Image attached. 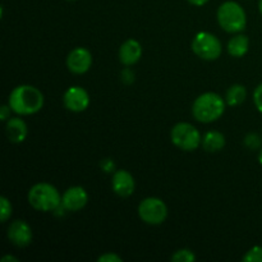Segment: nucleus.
I'll list each match as a JSON object with an SVG mask.
<instances>
[{
	"instance_id": "1",
	"label": "nucleus",
	"mask_w": 262,
	"mask_h": 262,
	"mask_svg": "<svg viewBox=\"0 0 262 262\" xmlns=\"http://www.w3.org/2000/svg\"><path fill=\"white\" fill-rule=\"evenodd\" d=\"M8 104L13 113L20 117L33 115L40 112L45 104L43 94L32 84H19L14 87L8 97Z\"/></svg>"
},
{
	"instance_id": "2",
	"label": "nucleus",
	"mask_w": 262,
	"mask_h": 262,
	"mask_svg": "<svg viewBox=\"0 0 262 262\" xmlns=\"http://www.w3.org/2000/svg\"><path fill=\"white\" fill-rule=\"evenodd\" d=\"M225 105H227L225 99H223L219 94L205 92L193 101L192 114L197 122L209 124L222 118L225 112Z\"/></svg>"
},
{
	"instance_id": "3",
	"label": "nucleus",
	"mask_w": 262,
	"mask_h": 262,
	"mask_svg": "<svg viewBox=\"0 0 262 262\" xmlns=\"http://www.w3.org/2000/svg\"><path fill=\"white\" fill-rule=\"evenodd\" d=\"M28 204L37 211H55L61 205V194L55 186L46 182L36 183L28 191Z\"/></svg>"
},
{
	"instance_id": "4",
	"label": "nucleus",
	"mask_w": 262,
	"mask_h": 262,
	"mask_svg": "<svg viewBox=\"0 0 262 262\" xmlns=\"http://www.w3.org/2000/svg\"><path fill=\"white\" fill-rule=\"evenodd\" d=\"M217 23L228 33H239L247 26L246 10L237 2H225L217 8Z\"/></svg>"
},
{
	"instance_id": "5",
	"label": "nucleus",
	"mask_w": 262,
	"mask_h": 262,
	"mask_svg": "<svg viewBox=\"0 0 262 262\" xmlns=\"http://www.w3.org/2000/svg\"><path fill=\"white\" fill-rule=\"evenodd\" d=\"M170 140L176 147L183 151H194L201 146L202 136L191 123H177L170 130Z\"/></svg>"
},
{
	"instance_id": "6",
	"label": "nucleus",
	"mask_w": 262,
	"mask_h": 262,
	"mask_svg": "<svg viewBox=\"0 0 262 262\" xmlns=\"http://www.w3.org/2000/svg\"><path fill=\"white\" fill-rule=\"evenodd\" d=\"M192 51L204 60L212 61L220 58L223 53L222 41L211 32L201 31L192 40Z\"/></svg>"
},
{
	"instance_id": "7",
	"label": "nucleus",
	"mask_w": 262,
	"mask_h": 262,
	"mask_svg": "<svg viewBox=\"0 0 262 262\" xmlns=\"http://www.w3.org/2000/svg\"><path fill=\"white\" fill-rule=\"evenodd\" d=\"M138 216L148 225H160L168 217V206L159 197H146L138 205Z\"/></svg>"
},
{
	"instance_id": "8",
	"label": "nucleus",
	"mask_w": 262,
	"mask_h": 262,
	"mask_svg": "<svg viewBox=\"0 0 262 262\" xmlns=\"http://www.w3.org/2000/svg\"><path fill=\"white\" fill-rule=\"evenodd\" d=\"M7 237L13 246L18 248H25L30 246L33 239L32 228L25 220H14L8 227Z\"/></svg>"
},
{
	"instance_id": "9",
	"label": "nucleus",
	"mask_w": 262,
	"mask_h": 262,
	"mask_svg": "<svg viewBox=\"0 0 262 262\" xmlns=\"http://www.w3.org/2000/svg\"><path fill=\"white\" fill-rule=\"evenodd\" d=\"M92 53L86 48H74L67 56V68L74 74H84L92 66Z\"/></svg>"
},
{
	"instance_id": "10",
	"label": "nucleus",
	"mask_w": 262,
	"mask_h": 262,
	"mask_svg": "<svg viewBox=\"0 0 262 262\" xmlns=\"http://www.w3.org/2000/svg\"><path fill=\"white\" fill-rule=\"evenodd\" d=\"M63 104L72 113L84 112L90 105L89 92L81 86H71L64 92Z\"/></svg>"
},
{
	"instance_id": "11",
	"label": "nucleus",
	"mask_w": 262,
	"mask_h": 262,
	"mask_svg": "<svg viewBox=\"0 0 262 262\" xmlns=\"http://www.w3.org/2000/svg\"><path fill=\"white\" fill-rule=\"evenodd\" d=\"M89 202V193L81 186L69 187L61 194V206L71 212H77L83 209Z\"/></svg>"
},
{
	"instance_id": "12",
	"label": "nucleus",
	"mask_w": 262,
	"mask_h": 262,
	"mask_svg": "<svg viewBox=\"0 0 262 262\" xmlns=\"http://www.w3.org/2000/svg\"><path fill=\"white\" fill-rule=\"evenodd\" d=\"M112 188L117 196L127 199L135 193L136 182L132 174L125 169L115 170L112 178Z\"/></svg>"
},
{
	"instance_id": "13",
	"label": "nucleus",
	"mask_w": 262,
	"mask_h": 262,
	"mask_svg": "<svg viewBox=\"0 0 262 262\" xmlns=\"http://www.w3.org/2000/svg\"><path fill=\"white\" fill-rule=\"evenodd\" d=\"M142 46L137 40L128 38L119 48V53H118L119 61L125 67L135 66L142 58Z\"/></svg>"
},
{
	"instance_id": "14",
	"label": "nucleus",
	"mask_w": 262,
	"mask_h": 262,
	"mask_svg": "<svg viewBox=\"0 0 262 262\" xmlns=\"http://www.w3.org/2000/svg\"><path fill=\"white\" fill-rule=\"evenodd\" d=\"M5 135L10 142L22 143L28 136V127L20 117H10L5 122Z\"/></svg>"
},
{
	"instance_id": "15",
	"label": "nucleus",
	"mask_w": 262,
	"mask_h": 262,
	"mask_svg": "<svg viewBox=\"0 0 262 262\" xmlns=\"http://www.w3.org/2000/svg\"><path fill=\"white\" fill-rule=\"evenodd\" d=\"M227 145L225 136L219 130H209L202 136L201 146L207 152H219Z\"/></svg>"
},
{
	"instance_id": "16",
	"label": "nucleus",
	"mask_w": 262,
	"mask_h": 262,
	"mask_svg": "<svg viewBox=\"0 0 262 262\" xmlns=\"http://www.w3.org/2000/svg\"><path fill=\"white\" fill-rule=\"evenodd\" d=\"M248 49H250V40L242 33H235V36L228 41V54L233 58H242L248 53Z\"/></svg>"
},
{
	"instance_id": "17",
	"label": "nucleus",
	"mask_w": 262,
	"mask_h": 262,
	"mask_svg": "<svg viewBox=\"0 0 262 262\" xmlns=\"http://www.w3.org/2000/svg\"><path fill=\"white\" fill-rule=\"evenodd\" d=\"M246 97H247V90L243 84L235 83L232 84L229 89L225 92V102L229 106H239L243 102L246 101Z\"/></svg>"
},
{
	"instance_id": "18",
	"label": "nucleus",
	"mask_w": 262,
	"mask_h": 262,
	"mask_svg": "<svg viewBox=\"0 0 262 262\" xmlns=\"http://www.w3.org/2000/svg\"><path fill=\"white\" fill-rule=\"evenodd\" d=\"M171 261L173 262H193L196 261V255L189 248H181V250L176 251L173 256H171Z\"/></svg>"
},
{
	"instance_id": "19",
	"label": "nucleus",
	"mask_w": 262,
	"mask_h": 262,
	"mask_svg": "<svg viewBox=\"0 0 262 262\" xmlns=\"http://www.w3.org/2000/svg\"><path fill=\"white\" fill-rule=\"evenodd\" d=\"M243 143L251 151L260 150L262 147V137L258 133H248V135H246Z\"/></svg>"
},
{
	"instance_id": "20",
	"label": "nucleus",
	"mask_w": 262,
	"mask_h": 262,
	"mask_svg": "<svg viewBox=\"0 0 262 262\" xmlns=\"http://www.w3.org/2000/svg\"><path fill=\"white\" fill-rule=\"evenodd\" d=\"M13 207L9 200L5 196L0 197V220L2 223H7L8 219L12 216Z\"/></svg>"
},
{
	"instance_id": "21",
	"label": "nucleus",
	"mask_w": 262,
	"mask_h": 262,
	"mask_svg": "<svg viewBox=\"0 0 262 262\" xmlns=\"http://www.w3.org/2000/svg\"><path fill=\"white\" fill-rule=\"evenodd\" d=\"M242 260L246 262H262V246H255L248 250Z\"/></svg>"
},
{
	"instance_id": "22",
	"label": "nucleus",
	"mask_w": 262,
	"mask_h": 262,
	"mask_svg": "<svg viewBox=\"0 0 262 262\" xmlns=\"http://www.w3.org/2000/svg\"><path fill=\"white\" fill-rule=\"evenodd\" d=\"M253 102L258 112L262 113V83L258 84L253 91Z\"/></svg>"
},
{
	"instance_id": "23",
	"label": "nucleus",
	"mask_w": 262,
	"mask_h": 262,
	"mask_svg": "<svg viewBox=\"0 0 262 262\" xmlns=\"http://www.w3.org/2000/svg\"><path fill=\"white\" fill-rule=\"evenodd\" d=\"M97 261L99 262H122L123 258L120 257V256H118L117 253L106 252V253H104V255L100 256V257L97 258Z\"/></svg>"
},
{
	"instance_id": "24",
	"label": "nucleus",
	"mask_w": 262,
	"mask_h": 262,
	"mask_svg": "<svg viewBox=\"0 0 262 262\" xmlns=\"http://www.w3.org/2000/svg\"><path fill=\"white\" fill-rule=\"evenodd\" d=\"M122 81L127 84L132 83V82L135 81V73H133L130 69H124V71L122 72Z\"/></svg>"
},
{
	"instance_id": "25",
	"label": "nucleus",
	"mask_w": 262,
	"mask_h": 262,
	"mask_svg": "<svg viewBox=\"0 0 262 262\" xmlns=\"http://www.w3.org/2000/svg\"><path fill=\"white\" fill-rule=\"evenodd\" d=\"M12 107L9 106V104L8 105H3L2 109H0V119L3 120V122H7L8 119L10 118V113H12Z\"/></svg>"
},
{
	"instance_id": "26",
	"label": "nucleus",
	"mask_w": 262,
	"mask_h": 262,
	"mask_svg": "<svg viewBox=\"0 0 262 262\" xmlns=\"http://www.w3.org/2000/svg\"><path fill=\"white\" fill-rule=\"evenodd\" d=\"M101 166H102V169L106 171V173H109V171H112L113 169H114L115 165H114V163L110 160V159H105V160H102Z\"/></svg>"
},
{
	"instance_id": "27",
	"label": "nucleus",
	"mask_w": 262,
	"mask_h": 262,
	"mask_svg": "<svg viewBox=\"0 0 262 262\" xmlns=\"http://www.w3.org/2000/svg\"><path fill=\"white\" fill-rule=\"evenodd\" d=\"M210 0H188L189 4L194 5V7H202V5H205L206 3H209Z\"/></svg>"
},
{
	"instance_id": "28",
	"label": "nucleus",
	"mask_w": 262,
	"mask_h": 262,
	"mask_svg": "<svg viewBox=\"0 0 262 262\" xmlns=\"http://www.w3.org/2000/svg\"><path fill=\"white\" fill-rule=\"evenodd\" d=\"M2 261H3V262H7V261L18 262V258H17V257H14V256H9V255H7V256H4V257L2 258Z\"/></svg>"
},
{
	"instance_id": "29",
	"label": "nucleus",
	"mask_w": 262,
	"mask_h": 262,
	"mask_svg": "<svg viewBox=\"0 0 262 262\" xmlns=\"http://www.w3.org/2000/svg\"><path fill=\"white\" fill-rule=\"evenodd\" d=\"M258 163L262 165V147L260 148V152H258Z\"/></svg>"
},
{
	"instance_id": "30",
	"label": "nucleus",
	"mask_w": 262,
	"mask_h": 262,
	"mask_svg": "<svg viewBox=\"0 0 262 262\" xmlns=\"http://www.w3.org/2000/svg\"><path fill=\"white\" fill-rule=\"evenodd\" d=\"M258 10H260V13H261V15H262V0H260V2H258Z\"/></svg>"
},
{
	"instance_id": "31",
	"label": "nucleus",
	"mask_w": 262,
	"mask_h": 262,
	"mask_svg": "<svg viewBox=\"0 0 262 262\" xmlns=\"http://www.w3.org/2000/svg\"><path fill=\"white\" fill-rule=\"evenodd\" d=\"M68 2H74V0H68Z\"/></svg>"
}]
</instances>
